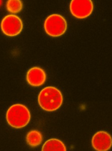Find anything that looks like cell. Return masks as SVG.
Returning a JSON list of instances; mask_svg holds the SVG:
<instances>
[{"instance_id":"9c48e42d","label":"cell","mask_w":112,"mask_h":151,"mask_svg":"<svg viewBox=\"0 0 112 151\" xmlns=\"http://www.w3.org/2000/svg\"><path fill=\"white\" fill-rule=\"evenodd\" d=\"M43 141V136L40 131L34 129L28 132L26 135V143L32 147H36L40 145Z\"/></svg>"},{"instance_id":"6da1fadb","label":"cell","mask_w":112,"mask_h":151,"mask_svg":"<svg viewBox=\"0 0 112 151\" xmlns=\"http://www.w3.org/2000/svg\"><path fill=\"white\" fill-rule=\"evenodd\" d=\"M37 100L42 109L52 112L61 107L64 98L61 92L57 88L48 86L40 91Z\"/></svg>"},{"instance_id":"8992f818","label":"cell","mask_w":112,"mask_h":151,"mask_svg":"<svg viewBox=\"0 0 112 151\" xmlns=\"http://www.w3.org/2000/svg\"><path fill=\"white\" fill-rule=\"evenodd\" d=\"M92 147L97 151H108L112 147V137L106 131H99L93 135Z\"/></svg>"},{"instance_id":"3957f363","label":"cell","mask_w":112,"mask_h":151,"mask_svg":"<svg viewBox=\"0 0 112 151\" xmlns=\"http://www.w3.org/2000/svg\"><path fill=\"white\" fill-rule=\"evenodd\" d=\"M43 28L48 35L57 37L65 33L67 29V23L64 17L58 14H53L45 19Z\"/></svg>"},{"instance_id":"7a4b0ae2","label":"cell","mask_w":112,"mask_h":151,"mask_svg":"<svg viewBox=\"0 0 112 151\" xmlns=\"http://www.w3.org/2000/svg\"><path fill=\"white\" fill-rule=\"evenodd\" d=\"M31 120L29 109L22 104L12 105L6 112V121L11 127L22 129L28 125Z\"/></svg>"},{"instance_id":"30bf717a","label":"cell","mask_w":112,"mask_h":151,"mask_svg":"<svg viewBox=\"0 0 112 151\" xmlns=\"http://www.w3.org/2000/svg\"><path fill=\"white\" fill-rule=\"evenodd\" d=\"M6 8L11 14H18L22 10L23 4L20 0H8L6 2Z\"/></svg>"},{"instance_id":"52a82bcc","label":"cell","mask_w":112,"mask_h":151,"mask_svg":"<svg viewBox=\"0 0 112 151\" xmlns=\"http://www.w3.org/2000/svg\"><path fill=\"white\" fill-rule=\"evenodd\" d=\"M47 80V74L42 68L39 67L32 68L26 74V81L32 87H40Z\"/></svg>"},{"instance_id":"ba28073f","label":"cell","mask_w":112,"mask_h":151,"mask_svg":"<svg viewBox=\"0 0 112 151\" xmlns=\"http://www.w3.org/2000/svg\"><path fill=\"white\" fill-rule=\"evenodd\" d=\"M43 151H66L67 148L63 142L57 138H51L43 144Z\"/></svg>"},{"instance_id":"277c9868","label":"cell","mask_w":112,"mask_h":151,"mask_svg":"<svg viewBox=\"0 0 112 151\" xmlns=\"http://www.w3.org/2000/svg\"><path fill=\"white\" fill-rule=\"evenodd\" d=\"M23 29V23L19 17L14 14L5 16L1 23V29L7 36L14 37L20 34Z\"/></svg>"},{"instance_id":"5b68a950","label":"cell","mask_w":112,"mask_h":151,"mask_svg":"<svg viewBox=\"0 0 112 151\" xmlns=\"http://www.w3.org/2000/svg\"><path fill=\"white\" fill-rule=\"evenodd\" d=\"M93 4L91 0H72L70 4V11L74 17L85 19L91 14Z\"/></svg>"}]
</instances>
